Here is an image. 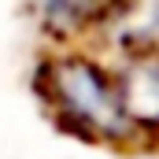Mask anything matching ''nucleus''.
<instances>
[{"instance_id":"nucleus-1","label":"nucleus","mask_w":159,"mask_h":159,"mask_svg":"<svg viewBox=\"0 0 159 159\" xmlns=\"http://www.w3.org/2000/svg\"><path fill=\"white\" fill-rule=\"evenodd\" d=\"M44 107L67 133L96 144H141V133L126 115L115 63L93 44H48L37 70Z\"/></svg>"},{"instance_id":"nucleus-2","label":"nucleus","mask_w":159,"mask_h":159,"mask_svg":"<svg viewBox=\"0 0 159 159\" xmlns=\"http://www.w3.org/2000/svg\"><path fill=\"white\" fill-rule=\"evenodd\" d=\"M111 63L119 74L122 104H126L133 129L141 133V141L159 137V48L129 52V56H119Z\"/></svg>"},{"instance_id":"nucleus-3","label":"nucleus","mask_w":159,"mask_h":159,"mask_svg":"<svg viewBox=\"0 0 159 159\" xmlns=\"http://www.w3.org/2000/svg\"><path fill=\"white\" fill-rule=\"evenodd\" d=\"M122 0H30V15L48 44L89 41Z\"/></svg>"}]
</instances>
